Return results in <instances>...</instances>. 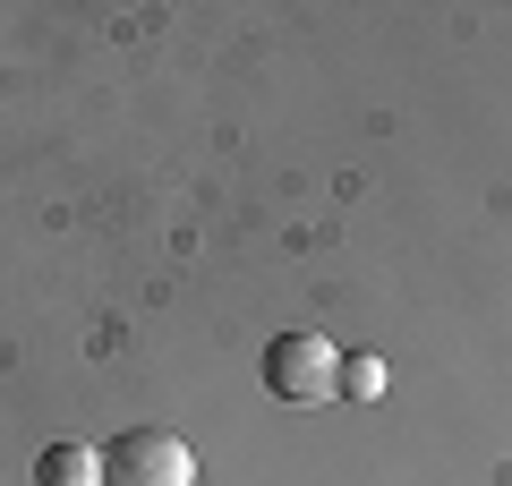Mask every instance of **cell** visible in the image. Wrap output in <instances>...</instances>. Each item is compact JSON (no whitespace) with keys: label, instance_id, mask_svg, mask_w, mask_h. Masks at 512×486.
<instances>
[{"label":"cell","instance_id":"277c9868","mask_svg":"<svg viewBox=\"0 0 512 486\" xmlns=\"http://www.w3.org/2000/svg\"><path fill=\"white\" fill-rule=\"evenodd\" d=\"M384 376H393V367H384L376 350H350L342 359V401H384Z\"/></svg>","mask_w":512,"mask_h":486},{"label":"cell","instance_id":"6da1fadb","mask_svg":"<svg viewBox=\"0 0 512 486\" xmlns=\"http://www.w3.org/2000/svg\"><path fill=\"white\" fill-rule=\"evenodd\" d=\"M265 393L291 401V410L342 401V350H333L325 333H274V342H265Z\"/></svg>","mask_w":512,"mask_h":486},{"label":"cell","instance_id":"7a4b0ae2","mask_svg":"<svg viewBox=\"0 0 512 486\" xmlns=\"http://www.w3.org/2000/svg\"><path fill=\"white\" fill-rule=\"evenodd\" d=\"M103 486H197V452L171 427H128L103 444Z\"/></svg>","mask_w":512,"mask_h":486},{"label":"cell","instance_id":"3957f363","mask_svg":"<svg viewBox=\"0 0 512 486\" xmlns=\"http://www.w3.org/2000/svg\"><path fill=\"white\" fill-rule=\"evenodd\" d=\"M35 486H103V452L94 444H43Z\"/></svg>","mask_w":512,"mask_h":486}]
</instances>
